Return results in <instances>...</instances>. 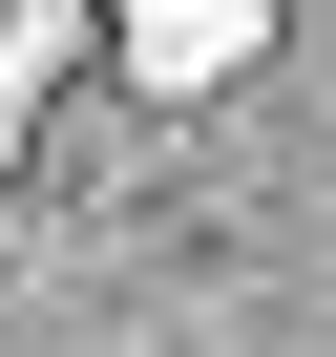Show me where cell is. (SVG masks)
I'll list each match as a JSON object with an SVG mask.
<instances>
[{"instance_id": "cell-1", "label": "cell", "mask_w": 336, "mask_h": 357, "mask_svg": "<svg viewBox=\"0 0 336 357\" xmlns=\"http://www.w3.org/2000/svg\"><path fill=\"white\" fill-rule=\"evenodd\" d=\"M126 63L147 84H231L252 63V0H126Z\"/></svg>"}, {"instance_id": "cell-2", "label": "cell", "mask_w": 336, "mask_h": 357, "mask_svg": "<svg viewBox=\"0 0 336 357\" xmlns=\"http://www.w3.org/2000/svg\"><path fill=\"white\" fill-rule=\"evenodd\" d=\"M22 105H43V0H0V147H22Z\"/></svg>"}]
</instances>
